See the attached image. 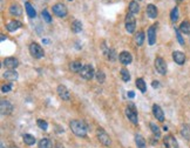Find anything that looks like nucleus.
<instances>
[{"label": "nucleus", "mask_w": 190, "mask_h": 148, "mask_svg": "<svg viewBox=\"0 0 190 148\" xmlns=\"http://www.w3.org/2000/svg\"><path fill=\"white\" fill-rule=\"evenodd\" d=\"M69 127L72 129V132L76 135V137H80V138H84L86 137L87 134V126L84 121H80V120H72L69 122Z\"/></svg>", "instance_id": "f257e3e1"}, {"label": "nucleus", "mask_w": 190, "mask_h": 148, "mask_svg": "<svg viewBox=\"0 0 190 148\" xmlns=\"http://www.w3.org/2000/svg\"><path fill=\"white\" fill-rule=\"evenodd\" d=\"M126 115H127V118H128L134 125H137V122H139V119H137V111H136L134 104H129V105H128V107L126 108Z\"/></svg>", "instance_id": "f03ea898"}, {"label": "nucleus", "mask_w": 190, "mask_h": 148, "mask_svg": "<svg viewBox=\"0 0 190 148\" xmlns=\"http://www.w3.org/2000/svg\"><path fill=\"white\" fill-rule=\"evenodd\" d=\"M29 52H31L32 56L35 58V59H40V58H42V56L45 55V52H44L42 47H41L39 44H36V42H32V44H31V46H29Z\"/></svg>", "instance_id": "7ed1b4c3"}, {"label": "nucleus", "mask_w": 190, "mask_h": 148, "mask_svg": "<svg viewBox=\"0 0 190 148\" xmlns=\"http://www.w3.org/2000/svg\"><path fill=\"white\" fill-rule=\"evenodd\" d=\"M124 24H126V29H127V32H128V33H134L135 27H136V20H135V18H134V14L127 13Z\"/></svg>", "instance_id": "20e7f679"}, {"label": "nucleus", "mask_w": 190, "mask_h": 148, "mask_svg": "<svg viewBox=\"0 0 190 148\" xmlns=\"http://www.w3.org/2000/svg\"><path fill=\"white\" fill-rule=\"evenodd\" d=\"M79 73H80V75H81L84 79H86V80H92L93 77L95 75L94 68H93L92 65H85V66L82 67V69H81Z\"/></svg>", "instance_id": "39448f33"}, {"label": "nucleus", "mask_w": 190, "mask_h": 148, "mask_svg": "<svg viewBox=\"0 0 190 148\" xmlns=\"http://www.w3.org/2000/svg\"><path fill=\"white\" fill-rule=\"evenodd\" d=\"M97 139H99V141L103 145V146H110L111 145V140H110V138H109V135L106 133V131H103L102 128H99L97 129Z\"/></svg>", "instance_id": "423d86ee"}, {"label": "nucleus", "mask_w": 190, "mask_h": 148, "mask_svg": "<svg viewBox=\"0 0 190 148\" xmlns=\"http://www.w3.org/2000/svg\"><path fill=\"white\" fill-rule=\"evenodd\" d=\"M155 68H156V71H157L161 75L167 74V64H166V61H164L161 56H157V58L155 59Z\"/></svg>", "instance_id": "0eeeda50"}, {"label": "nucleus", "mask_w": 190, "mask_h": 148, "mask_svg": "<svg viewBox=\"0 0 190 148\" xmlns=\"http://www.w3.org/2000/svg\"><path fill=\"white\" fill-rule=\"evenodd\" d=\"M53 13L55 15L60 16V18H65L67 15V8H66V6L64 4H60L59 2V4H55L53 6Z\"/></svg>", "instance_id": "6e6552de"}, {"label": "nucleus", "mask_w": 190, "mask_h": 148, "mask_svg": "<svg viewBox=\"0 0 190 148\" xmlns=\"http://www.w3.org/2000/svg\"><path fill=\"white\" fill-rule=\"evenodd\" d=\"M0 111L2 115H9L13 111V106L8 100H1L0 102Z\"/></svg>", "instance_id": "1a4fd4ad"}, {"label": "nucleus", "mask_w": 190, "mask_h": 148, "mask_svg": "<svg viewBox=\"0 0 190 148\" xmlns=\"http://www.w3.org/2000/svg\"><path fill=\"white\" fill-rule=\"evenodd\" d=\"M58 95H59L64 101H69V100H71V93H69V91L67 89V87L64 86V85H60V86L58 87Z\"/></svg>", "instance_id": "9d476101"}, {"label": "nucleus", "mask_w": 190, "mask_h": 148, "mask_svg": "<svg viewBox=\"0 0 190 148\" xmlns=\"http://www.w3.org/2000/svg\"><path fill=\"white\" fill-rule=\"evenodd\" d=\"M119 60H120V62L122 65H129L133 61V56H131V54L129 52L123 51V52H121L119 54Z\"/></svg>", "instance_id": "9b49d317"}, {"label": "nucleus", "mask_w": 190, "mask_h": 148, "mask_svg": "<svg viewBox=\"0 0 190 148\" xmlns=\"http://www.w3.org/2000/svg\"><path fill=\"white\" fill-rule=\"evenodd\" d=\"M147 38H148V42L150 46L156 42V25H153L149 27L148 33H147Z\"/></svg>", "instance_id": "f8f14e48"}, {"label": "nucleus", "mask_w": 190, "mask_h": 148, "mask_svg": "<svg viewBox=\"0 0 190 148\" xmlns=\"http://www.w3.org/2000/svg\"><path fill=\"white\" fill-rule=\"evenodd\" d=\"M4 66L7 67L8 69H15L19 66V60L16 58H6L4 60Z\"/></svg>", "instance_id": "ddd939ff"}, {"label": "nucleus", "mask_w": 190, "mask_h": 148, "mask_svg": "<svg viewBox=\"0 0 190 148\" xmlns=\"http://www.w3.org/2000/svg\"><path fill=\"white\" fill-rule=\"evenodd\" d=\"M173 59L177 65H183L186 62V55H184V53H182L180 51H175L173 53Z\"/></svg>", "instance_id": "4468645a"}, {"label": "nucleus", "mask_w": 190, "mask_h": 148, "mask_svg": "<svg viewBox=\"0 0 190 148\" xmlns=\"http://www.w3.org/2000/svg\"><path fill=\"white\" fill-rule=\"evenodd\" d=\"M164 145L167 148H179V144L173 135H167L164 138Z\"/></svg>", "instance_id": "2eb2a0df"}, {"label": "nucleus", "mask_w": 190, "mask_h": 148, "mask_svg": "<svg viewBox=\"0 0 190 148\" xmlns=\"http://www.w3.org/2000/svg\"><path fill=\"white\" fill-rule=\"evenodd\" d=\"M153 114H154V117H155L159 121H164L163 111H162V108H161L159 105H154V106H153Z\"/></svg>", "instance_id": "dca6fc26"}, {"label": "nucleus", "mask_w": 190, "mask_h": 148, "mask_svg": "<svg viewBox=\"0 0 190 148\" xmlns=\"http://www.w3.org/2000/svg\"><path fill=\"white\" fill-rule=\"evenodd\" d=\"M21 26H22V25H21L20 21H18V20H12V21H9V22L6 25V28H7L8 32H15V31L19 29Z\"/></svg>", "instance_id": "f3484780"}, {"label": "nucleus", "mask_w": 190, "mask_h": 148, "mask_svg": "<svg viewBox=\"0 0 190 148\" xmlns=\"http://www.w3.org/2000/svg\"><path fill=\"white\" fill-rule=\"evenodd\" d=\"M157 8H156V6L155 5H153V4H149L148 6H147V15L150 18V19H155L156 16H157Z\"/></svg>", "instance_id": "a211bd4d"}, {"label": "nucleus", "mask_w": 190, "mask_h": 148, "mask_svg": "<svg viewBox=\"0 0 190 148\" xmlns=\"http://www.w3.org/2000/svg\"><path fill=\"white\" fill-rule=\"evenodd\" d=\"M9 13L12 15H15V16H19L22 14V8L18 5V4H12L9 6Z\"/></svg>", "instance_id": "6ab92c4d"}, {"label": "nucleus", "mask_w": 190, "mask_h": 148, "mask_svg": "<svg viewBox=\"0 0 190 148\" xmlns=\"http://www.w3.org/2000/svg\"><path fill=\"white\" fill-rule=\"evenodd\" d=\"M4 78H5L6 80L14 81V80L18 79V73H16V71H14V69H8V71H6V72L4 73Z\"/></svg>", "instance_id": "aec40b11"}, {"label": "nucleus", "mask_w": 190, "mask_h": 148, "mask_svg": "<svg viewBox=\"0 0 190 148\" xmlns=\"http://www.w3.org/2000/svg\"><path fill=\"white\" fill-rule=\"evenodd\" d=\"M25 8H26V12H27L28 18L34 19V18L36 16V12H35V9L33 8V6H32L29 2H26V4H25Z\"/></svg>", "instance_id": "412c9836"}, {"label": "nucleus", "mask_w": 190, "mask_h": 148, "mask_svg": "<svg viewBox=\"0 0 190 148\" xmlns=\"http://www.w3.org/2000/svg\"><path fill=\"white\" fill-rule=\"evenodd\" d=\"M135 142H136V146L139 148H147L146 140H144V138L141 134H136L135 135Z\"/></svg>", "instance_id": "4be33fe9"}, {"label": "nucleus", "mask_w": 190, "mask_h": 148, "mask_svg": "<svg viewBox=\"0 0 190 148\" xmlns=\"http://www.w3.org/2000/svg\"><path fill=\"white\" fill-rule=\"evenodd\" d=\"M103 51H104V54L107 55V58L110 60V61H114V60H116V52L114 51V49H110V48H106V47H103Z\"/></svg>", "instance_id": "5701e85b"}, {"label": "nucleus", "mask_w": 190, "mask_h": 148, "mask_svg": "<svg viewBox=\"0 0 190 148\" xmlns=\"http://www.w3.org/2000/svg\"><path fill=\"white\" fill-rule=\"evenodd\" d=\"M180 31L184 34H190V21L184 20L181 25H180Z\"/></svg>", "instance_id": "b1692460"}, {"label": "nucleus", "mask_w": 190, "mask_h": 148, "mask_svg": "<svg viewBox=\"0 0 190 148\" xmlns=\"http://www.w3.org/2000/svg\"><path fill=\"white\" fill-rule=\"evenodd\" d=\"M139 12H140V5L137 4V1H130V4H129V13L136 14Z\"/></svg>", "instance_id": "393cba45"}, {"label": "nucleus", "mask_w": 190, "mask_h": 148, "mask_svg": "<svg viewBox=\"0 0 190 148\" xmlns=\"http://www.w3.org/2000/svg\"><path fill=\"white\" fill-rule=\"evenodd\" d=\"M71 28H72V31H73L74 33L81 32V29H82V24H81V21L74 20V21L72 22V25H71Z\"/></svg>", "instance_id": "a878e982"}, {"label": "nucleus", "mask_w": 190, "mask_h": 148, "mask_svg": "<svg viewBox=\"0 0 190 148\" xmlns=\"http://www.w3.org/2000/svg\"><path fill=\"white\" fill-rule=\"evenodd\" d=\"M22 140H24V142H25L26 145H28V146H32V145L35 144V138H34L33 135H31V134H24V135H22Z\"/></svg>", "instance_id": "bb28decb"}, {"label": "nucleus", "mask_w": 190, "mask_h": 148, "mask_svg": "<svg viewBox=\"0 0 190 148\" xmlns=\"http://www.w3.org/2000/svg\"><path fill=\"white\" fill-rule=\"evenodd\" d=\"M181 135L186 140H189L190 139V127L188 125H182V127H181Z\"/></svg>", "instance_id": "cd10ccee"}, {"label": "nucleus", "mask_w": 190, "mask_h": 148, "mask_svg": "<svg viewBox=\"0 0 190 148\" xmlns=\"http://www.w3.org/2000/svg\"><path fill=\"white\" fill-rule=\"evenodd\" d=\"M82 64L80 62V61H73V62H71V65H69V68H71V71L72 72H80L81 69H82Z\"/></svg>", "instance_id": "c85d7f7f"}, {"label": "nucleus", "mask_w": 190, "mask_h": 148, "mask_svg": "<svg viewBox=\"0 0 190 148\" xmlns=\"http://www.w3.org/2000/svg\"><path fill=\"white\" fill-rule=\"evenodd\" d=\"M136 87H137L142 93H146V92H147V85H146L144 80L141 79V78L136 80Z\"/></svg>", "instance_id": "c756f323"}, {"label": "nucleus", "mask_w": 190, "mask_h": 148, "mask_svg": "<svg viewBox=\"0 0 190 148\" xmlns=\"http://www.w3.org/2000/svg\"><path fill=\"white\" fill-rule=\"evenodd\" d=\"M39 148H53V144L49 139H42L39 142Z\"/></svg>", "instance_id": "7c9ffc66"}, {"label": "nucleus", "mask_w": 190, "mask_h": 148, "mask_svg": "<svg viewBox=\"0 0 190 148\" xmlns=\"http://www.w3.org/2000/svg\"><path fill=\"white\" fill-rule=\"evenodd\" d=\"M135 41L137 44V46H142L143 41H144V33L143 32H139L136 35H135Z\"/></svg>", "instance_id": "2f4dec72"}, {"label": "nucleus", "mask_w": 190, "mask_h": 148, "mask_svg": "<svg viewBox=\"0 0 190 148\" xmlns=\"http://www.w3.org/2000/svg\"><path fill=\"white\" fill-rule=\"evenodd\" d=\"M179 15H180L179 8H177V7H174V8H173V11L170 12V19H171V21H173V22L177 21V19H179Z\"/></svg>", "instance_id": "473e14b6"}, {"label": "nucleus", "mask_w": 190, "mask_h": 148, "mask_svg": "<svg viewBox=\"0 0 190 148\" xmlns=\"http://www.w3.org/2000/svg\"><path fill=\"white\" fill-rule=\"evenodd\" d=\"M120 73H121V78H122V80H123L124 82H128V81L130 80V74H129L128 69H126V68H122Z\"/></svg>", "instance_id": "72a5a7b5"}, {"label": "nucleus", "mask_w": 190, "mask_h": 148, "mask_svg": "<svg viewBox=\"0 0 190 148\" xmlns=\"http://www.w3.org/2000/svg\"><path fill=\"white\" fill-rule=\"evenodd\" d=\"M95 78H96L97 82L103 84V82H104V79H106V75H104V73H103L102 71H97V72L95 73Z\"/></svg>", "instance_id": "f704fd0d"}, {"label": "nucleus", "mask_w": 190, "mask_h": 148, "mask_svg": "<svg viewBox=\"0 0 190 148\" xmlns=\"http://www.w3.org/2000/svg\"><path fill=\"white\" fill-rule=\"evenodd\" d=\"M150 128H151V132L154 133V135L156 137V138H160V135H161V131H160V128L155 125V124H150Z\"/></svg>", "instance_id": "c9c22d12"}, {"label": "nucleus", "mask_w": 190, "mask_h": 148, "mask_svg": "<svg viewBox=\"0 0 190 148\" xmlns=\"http://www.w3.org/2000/svg\"><path fill=\"white\" fill-rule=\"evenodd\" d=\"M36 124H38L39 128H41V129H44V131H47V128H48L47 121H45V120H42V119H39V120L36 121Z\"/></svg>", "instance_id": "e433bc0d"}, {"label": "nucleus", "mask_w": 190, "mask_h": 148, "mask_svg": "<svg viewBox=\"0 0 190 148\" xmlns=\"http://www.w3.org/2000/svg\"><path fill=\"white\" fill-rule=\"evenodd\" d=\"M41 14H42V18H44V20H45L46 22H51V21H52V16L49 15V13H48L47 9H44Z\"/></svg>", "instance_id": "4c0bfd02"}, {"label": "nucleus", "mask_w": 190, "mask_h": 148, "mask_svg": "<svg viewBox=\"0 0 190 148\" xmlns=\"http://www.w3.org/2000/svg\"><path fill=\"white\" fill-rule=\"evenodd\" d=\"M175 33H176V36H177L179 42H180L181 45H184V39L182 38V35H181V33H180V31H179L177 28H175Z\"/></svg>", "instance_id": "58836bf2"}, {"label": "nucleus", "mask_w": 190, "mask_h": 148, "mask_svg": "<svg viewBox=\"0 0 190 148\" xmlns=\"http://www.w3.org/2000/svg\"><path fill=\"white\" fill-rule=\"evenodd\" d=\"M11 89H12V84H7V85H4L1 87V92L2 93H8Z\"/></svg>", "instance_id": "ea45409f"}, {"label": "nucleus", "mask_w": 190, "mask_h": 148, "mask_svg": "<svg viewBox=\"0 0 190 148\" xmlns=\"http://www.w3.org/2000/svg\"><path fill=\"white\" fill-rule=\"evenodd\" d=\"M151 85H153V87H154V88H157V87L160 86V82H159V81H156V80H154Z\"/></svg>", "instance_id": "a19ab883"}, {"label": "nucleus", "mask_w": 190, "mask_h": 148, "mask_svg": "<svg viewBox=\"0 0 190 148\" xmlns=\"http://www.w3.org/2000/svg\"><path fill=\"white\" fill-rule=\"evenodd\" d=\"M128 97H129L130 99H133V98L135 97V93H134L133 91H129V92H128Z\"/></svg>", "instance_id": "79ce46f5"}, {"label": "nucleus", "mask_w": 190, "mask_h": 148, "mask_svg": "<svg viewBox=\"0 0 190 148\" xmlns=\"http://www.w3.org/2000/svg\"><path fill=\"white\" fill-rule=\"evenodd\" d=\"M0 39H1V41H4V40H5V39H6V36H5V35H4V34H1V38H0Z\"/></svg>", "instance_id": "37998d69"}, {"label": "nucleus", "mask_w": 190, "mask_h": 148, "mask_svg": "<svg viewBox=\"0 0 190 148\" xmlns=\"http://www.w3.org/2000/svg\"><path fill=\"white\" fill-rule=\"evenodd\" d=\"M56 148H65V147H64V146H61L60 144H58V145H56Z\"/></svg>", "instance_id": "c03bdc74"}, {"label": "nucleus", "mask_w": 190, "mask_h": 148, "mask_svg": "<svg viewBox=\"0 0 190 148\" xmlns=\"http://www.w3.org/2000/svg\"><path fill=\"white\" fill-rule=\"evenodd\" d=\"M42 42H44V44H47V42H48V40H46V39H44V40H42Z\"/></svg>", "instance_id": "a18cd8bd"}, {"label": "nucleus", "mask_w": 190, "mask_h": 148, "mask_svg": "<svg viewBox=\"0 0 190 148\" xmlns=\"http://www.w3.org/2000/svg\"><path fill=\"white\" fill-rule=\"evenodd\" d=\"M176 1H177V2H181V1H182V0H176Z\"/></svg>", "instance_id": "49530a36"}, {"label": "nucleus", "mask_w": 190, "mask_h": 148, "mask_svg": "<svg viewBox=\"0 0 190 148\" xmlns=\"http://www.w3.org/2000/svg\"><path fill=\"white\" fill-rule=\"evenodd\" d=\"M68 1H73V0H68Z\"/></svg>", "instance_id": "de8ad7c7"}, {"label": "nucleus", "mask_w": 190, "mask_h": 148, "mask_svg": "<svg viewBox=\"0 0 190 148\" xmlns=\"http://www.w3.org/2000/svg\"><path fill=\"white\" fill-rule=\"evenodd\" d=\"M1 148H4V147H1Z\"/></svg>", "instance_id": "09e8293b"}]
</instances>
